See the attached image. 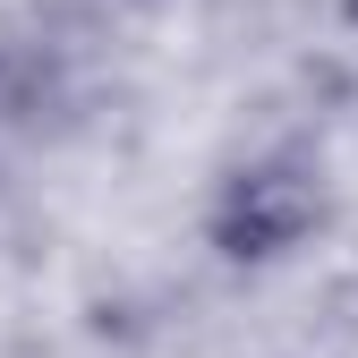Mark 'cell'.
Listing matches in <instances>:
<instances>
[{"instance_id": "1", "label": "cell", "mask_w": 358, "mask_h": 358, "mask_svg": "<svg viewBox=\"0 0 358 358\" xmlns=\"http://www.w3.org/2000/svg\"><path fill=\"white\" fill-rule=\"evenodd\" d=\"M316 222H324V162L282 145V154H256L222 179L205 231L231 264H273V256L316 239Z\"/></svg>"}, {"instance_id": "2", "label": "cell", "mask_w": 358, "mask_h": 358, "mask_svg": "<svg viewBox=\"0 0 358 358\" xmlns=\"http://www.w3.org/2000/svg\"><path fill=\"white\" fill-rule=\"evenodd\" d=\"M350 26H358V0H350Z\"/></svg>"}]
</instances>
